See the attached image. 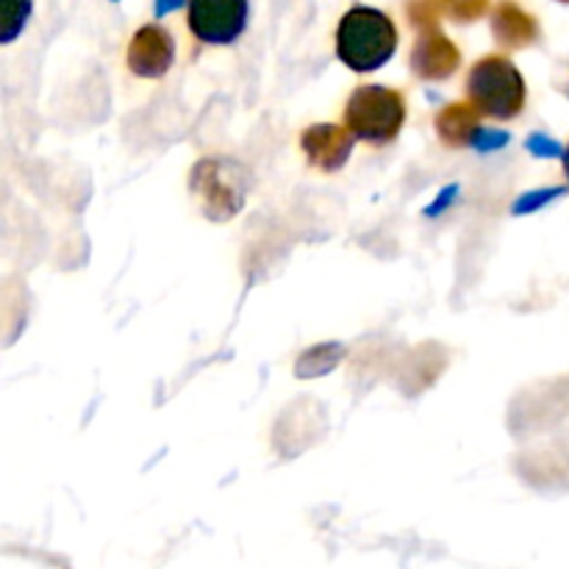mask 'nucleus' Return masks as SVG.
<instances>
[{
    "instance_id": "1",
    "label": "nucleus",
    "mask_w": 569,
    "mask_h": 569,
    "mask_svg": "<svg viewBox=\"0 0 569 569\" xmlns=\"http://www.w3.org/2000/svg\"><path fill=\"white\" fill-rule=\"evenodd\" d=\"M398 50V28L383 11L356 6L339 20L337 56L348 70H381Z\"/></svg>"
},
{
    "instance_id": "3",
    "label": "nucleus",
    "mask_w": 569,
    "mask_h": 569,
    "mask_svg": "<svg viewBox=\"0 0 569 569\" xmlns=\"http://www.w3.org/2000/svg\"><path fill=\"white\" fill-rule=\"evenodd\" d=\"M406 114H409L406 94L381 83L353 89L345 103V126L350 128L356 142L372 144V148L392 144L403 131Z\"/></svg>"
},
{
    "instance_id": "7",
    "label": "nucleus",
    "mask_w": 569,
    "mask_h": 569,
    "mask_svg": "<svg viewBox=\"0 0 569 569\" xmlns=\"http://www.w3.org/2000/svg\"><path fill=\"white\" fill-rule=\"evenodd\" d=\"M353 142L356 137L350 128L337 126V122H317L300 133V150L306 161L320 172L342 170L353 153Z\"/></svg>"
},
{
    "instance_id": "9",
    "label": "nucleus",
    "mask_w": 569,
    "mask_h": 569,
    "mask_svg": "<svg viewBox=\"0 0 569 569\" xmlns=\"http://www.w3.org/2000/svg\"><path fill=\"white\" fill-rule=\"evenodd\" d=\"M433 128L445 148L465 150L472 148L481 133V111L470 100H456V103L442 106L433 117Z\"/></svg>"
},
{
    "instance_id": "4",
    "label": "nucleus",
    "mask_w": 569,
    "mask_h": 569,
    "mask_svg": "<svg viewBox=\"0 0 569 569\" xmlns=\"http://www.w3.org/2000/svg\"><path fill=\"white\" fill-rule=\"evenodd\" d=\"M189 187L211 220H231L248 200V170L233 159H203Z\"/></svg>"
},
{
    "instance_id": "13",
    "label": "nucleus",
    "mask_w": 569,
    "mask_h": 569,
    "mask_svg": "<svg viewBox=\"0 0 569 569\" xmlns=\"http://www.w3.org/2000/svg\"><path fill=\"white\" fill-rule=\"evenodd\" d=\"M409 17L417 31L437 28L439 17H442V6H439V0H409Z\"/></svg>"
},
{
    "instance_id": "10",
    "label": "nucleus",
    "mask_w": 569,
    "mask_h": 569,
    "mask_svg": "<svg viewBox=\"0 0 569 569\" xmlns=\"http://www.w3.org/2000/svg\"><path fill=\"white\" fill-rule=\"evenodd\" d=\"M492 33L495 42L506 50H522L539 39L537 17L528 14L515 0H503L492 9Z\"/></svg>"
},
{
    "instance_id": "8",
    "label": "nucleus",
    "mask_w": 569,
    "mask_h": 569,
    "mask_svg": "<svg viewBox=\"0 0 569 569\" xmlns=\"http://www.w3.org/2000/svg\"><path fill=\"white\" fill-rule=\"evenodd\" d=\"M411 72L420 81H445L453 76L461 64V53L453 44V39L445 37L439 28H426L417 31L415 48H411Z\"/></svg>"
},
{
    "instance_id": "15",
    "label": "nucleus",
    "mask_w": 569,
    "mask_h": 569,
    "mask_svg": "<svg viewBox=\"0 0 569 569\" xmlns=\"http://www.w3.org/2000/svg\"><path fill=\"white\" fill-rule=\"evenodd\" d=\"M561 3H569V0H561Z\"/></svg>"
},
{
    "instance_id": "12",
    "label": "nucleus",
    "mask_w": 569,
    "mask_h": 569,
    "mask_svg": "<svg viewBox=\"0 0 569 569\" xmlns=\"http://www.w3.org/2000/svg\"><path fill=\"white\" fill-rule=\"evenodd\" d=\"M439 6L453 22H476L489 11V0H439Z\"/></svg>"
},
{
    "instance_id": "6",
    "label": "nucleus",
    "mask_w": 569,
    "mask_h": 569,
    "mask_svg": "<svg viewBox=\"0 0 569 569\" xmlns=\"http://www.w3.org/2000/svg\"><path fill=\"white\" fill-rule=\"evenodd\" d=\"M176 61V39L164 26H142L126 50L128 72L137 78H164Z\"/></svg>"
},
{
    "instance_id": "14",
    "label": "nucleus",
    "mask_w": 569,
    "mask_h": 569,
    "mask_svg": "<svg viewBox=\"0 0 569 569\" xmlns=\"http://www.w3.org/2000/svg\"><path fill=\"white\" fill-rule=\"evenodd\" d=\"M565 172H567V181H569V144H567V150H565Z\"/></svg>"
},
{
    "instance_id": "11",
    "label": "nucleus",
    "mask_w": 569,
    "mask_h": 569,
    "mask_svg": "<svg viewBox=\"0 0 569 569\" xmlns=\"http://www.w3.org/2000/svg\"><path fill=\"white\" fill-rule=\"evenodd\" d=\"M31 17V0H0V42H14Z\"/></svg>"
},
{
    "instance_id": "2",
    "label": "nucleus",
    "mask_w": 569,
    "mask_h": 569,
    "mask_svg": "<svg viewBox=\"0 0 569 569\" xmlns=\"http://www.w3.org/2000/svg\"><path fill=\"white\" fill-rule=\"evenodd\" d=\"M467 100L495 122H509L526 109V78L506 56H483L467 72Z\"/></svg>"
},
{
    "instance_id": "5",
    "label": "nucleus",
    "mask_w": 569,
    "mask_h": 569,
    "mask_svg": "<svg viewBox=\"0 0 569 569\" xmlns=\"http://www.w3.org/2000/svg\"><path fill=\"white\" fill-rule=\"evenodd\" d=\"M189 31L203 44H231L248 26V0H189Z\"/></svg>"
}]
</instances>
